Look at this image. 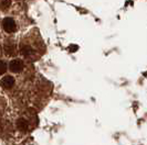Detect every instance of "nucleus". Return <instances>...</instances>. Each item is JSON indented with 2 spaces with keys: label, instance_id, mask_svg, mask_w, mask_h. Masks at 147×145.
Here are the masks:
<instances>
[{
  "label": "nucleus",
  "instance_id": "nucleus-1",
  "mask_svg": "<svg viewBox=\"0 0 147 145\" xmlns=\"http://www.w3.org/2000/svg\"><path fill=\"white\" fill-rule=\"evenodd\" d=\"M2 28L3 30L8 32V33H12L17 30V25H16V22L13 19L11 18H6L2 20Z\"/></svg>",
  "mask_w": 147,
  "mask_h": 145
},
{
  "label": "nucleus",
  "instance_id": "nucleus-2",
  "mask_svg": "<svg viewBox=\"0 0 147 145\" xmlns=\"http://www.w3.org/2000/svg\"><path fill=\"white\" fill-rule=\"evenodd\" d=\"M9 68L10 71L13 72H20L23 69V63L21 59H13L10 62L9 64Z\"/></svg>",
  "mask_w": 147,
  "mask_h": 145
},
{
  "label": "nucleus",
  "instance_id": "nucleus-3",
  "mask_svg": "<svg viewBox=\"0 0 147 145\" xmlns=\"http://www.w3.org/2000/svg\"><path fill=\"white\" fill-rule=\"evenodd\" d=\"M3 50H5L6 55H8V56H12V55H15L16 52H17V47H16V45L13 43L7 42V43L5 44V46H3Z\"/></svg>",
  "mask_w": 147,
  "mask_h": 145
},
{
  "label": "nucleus",
  "instance_id": "nucleus-4",
  "mask_svg": "<svg viewBox=\"0 0 147 145\" xmlns=\"http://www.w3.org/2000/svg\"><path fill=\"white\" fill-rule=\"evenodd\" d=\"M1 86L3 88H6V89H9V88H11L13 85H15V79L11 77V76H6V77H3L2 79H1Z\"/></svg>",
  "mask_w": 147,
  "mask_h": 145
},
{
  "label": "nucleus",
  "instance_id": "nucleus-5",
  "mask_svg": "<svg viewBox=\"0 0 147 145\" xmlns=\"http://www.w3.org/2000/svg\"><path fill=\"white\" fill-rule=\"evenodd\" d=\"M17 128H18L20 131H22V132H24V131L28 130L29 123H28V121H27L26 119L21 118V119H19V120L17 121Z\"/></svg>",
  "mask_w": 147,
  "mask_h": 145
},
{
  "label": "nucleus",
  "instance_id": "nucleus-6",
  "mask_svg": "<svg viewBox=\"0 0 147 145\" xmlns=\"http://www.w3.org/2000/svg\"><path fill=\"white\" fill-rule=\"evenodd\" d=\"M21 54L23 55V56L28 57V56H30V55L33 54V50H32V47L29 46V45H24V46H22L21 47Z\"/></svg>",
  "mask_w": 147,
  "mask_h": 145
},
{
  "label": "nucleus",
  "instance_id": "nucleus-7",
  "mask_svg": "<svg viewBox=\"0 0 147 145\" xmlns=\"http://www.w3.org/2000/svg\"><path fill=\"white\" fill-rule=\"evenodd\" d=\"M11 5L10 0H0V9L6 10L7 8H9V6Z\"/></svg>",
  "mask_w": 147,
  "mask_h": 145
},
{
  "label": "nucleus",
  "instance_id": "nucleus-8",
  "mask_svg": "<svg viewBox=\"0 0 147 145\" xmlns=\"http://www.w3.org/2000/svg\"><path fill=\"white\" fill-rule=\"evenodd\" d=\"M7 71V64L5 63V62H2V61H0V75H2V74H5Z\"/></svg>",
  "mask_w": 147,
  "mask_h": 145
},
{
  "label": "nucleus",
  "instance_id": "nucleus-9",
  "mask_svg": "<svg viewBox=\"0 0 147 145\" xmlns=\"http://www.w3.org/2000/svg\"><path fill=\"white\" fill-rule=\"evenodd\" d=\"M76 50H78V46H76V45H71V46H70V51L71 52H74V51H76Z\"/></svg>",
  "mask_w": 147,
  "mask_h": 145
},
{
  "label": "nucleus",
  "instance_id": "nucleus-10",
  "mask_svg": "<svg viewBox=\"0 0 147 145\" xmlns=\"http://www.w3.org/2000/svg\"><path fill=\"white\" fill-rule=\"evenodd\" d=\"M0 55H1V47H0Z\"/></svg>",
  "mask_w": 147,
  "mask_h": 145
}]
</instances>
